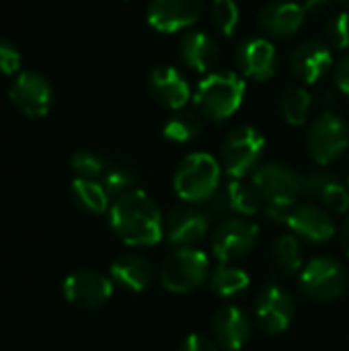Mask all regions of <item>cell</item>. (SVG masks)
I'll use <instances>...</instances> for the list:
<instances>
[{"mask_svg": "<svg viewBox=\"0 0 349 351\" xmlns=\"http://www.w3.org/2000/svg\"><path fill=\"white\" fill-rule=\"evenodd\" d=\"M222 165L208 152L187 154L175 169L173 187L185 204H206L220 189Z\"/></svg>", "mask_w": 349, "mask_h": 351, "instance_id": "277c9868", "label": "cell"}, {"mask_svg": "<svg viewBox=\"0 0 349 351\" xmlns=\"http://www.w3.org/2000/svg\"><path fill=\"white\" fill-rule=\"evenodd\" d=\"M210 16H212V25L224 37H230L241 23V8L237 0H212Z\"/></svg>", "mask_w": 349, "mask_h": 351, "instance_id": "f546056e", "label": "cell"}, {"mask_svg": "<svg viewBox=\"0 0 349 351\" xmlns=\"http://www.w3.org/2000/svg\"><path fill=\"white\" fill-rule=\"evenodd\" d=\"M148 88H150L152 99L158 105L173 109V111L183 109L193 99L187 78L175 66H169V64H160L150 72Z\"/></svg>", "mask_w": 349, "mask_h": 351, "instance_id": "ac0fdd59", "label": "cell"}, {"mask_svg": "<svg viewBox=\"0 0 349 351\" xmlns=\"http://www.w3.org/2000/svg\"><path fill=\"white\" fill-rule=\"evenodd\" d=\"M109 224L121 243L130 247H152L165 237V220L156 202L142 189H132L109 208Z\"/></svg>", "mask_w": 349, "mask_h": 351, "instance_id": "6da1fadb", "label": "cell"}, {"mask_svg": "<svg viewBox=\"0 0 349 351\" xmlns=\"http://www.w3.org/2000/svg\"><path fill=\"white\" fill-rule=\"evenodd\" d=\"M302 195L319 199L335 214H346L349 210V187L323 171L302 177Z\"/></svg>", "mask_w": 349, "mask_h": 351, "instance_id": "44dd1931", "label": "cell"}, {"mask_svg": "<svg viewBox=\"0 0 349 351\" xmlns=\"http://www.w3.org/2000/svg\"><path fill=\"white\" fill-rule=\"evenodd\" d=\"M181 351H222V348H220L214 339H210V337H206V335L191 333V335H187L185 341L181 343Z\"/></svg>", "mask_w": 349, "mask_h": 351, "instance_id": "e575fe53", "label": "cell"}, {"mask_svg": "<svg viewBox=\"0 0 349 351\" xmlns=\"http://www.w3.org/2000/svg\"><path fill=\"white\" fill-rule=\"evenodd\" d=\"M335 2H337L339 6H344L346 10H349V0H335Z\"/></svg>", "mask_w": 349, "mask_h": 351, "instance_id": "f35d334b", "label": "cell"}, {"mask_svg": "<svg viewBox=\"0 0 349 351\" xmlns=\"http://www.w3.org/2000/svg\"><path fill=\"white\" fill-rule=\"evenodd\" d=\"M8 99L19 113L37 119L49 113L53 105V88L43 74L35 70H27L12 80Z\"/></svg>", "mask_w": 349, "mask_h": 351, "instance_id": "30bf717a", "label": "cell"}, {"mask_svg": "<svg viewBox=\"0 0 349 351\" xmlns=\"http://www.w3.org/2000/svg\"><path fill=\"white\" fill-rule=\"evenodd\" d=\"M302 4H304L306 12H309V16H311V14L323 12V10L329 6V0H306V2H302Z\"/></svg>", "mask_w": 349, "mask_h": 351, "instance_id": "8d00e7d4", "label": "cell"}, {"mask_svg": "<svg viewBox=\"0 0 349 351\" xmlns=\"http://www.w3.org/2000/svg\"><path fill=\"white\" fill-rule=\"evenodd\" d=\"M259 243V226L249 218H228L212 234V253L220 263L247 257Z\"/></svg>", "mask_w": 349, "mask_h": 351, "instance_id": "9c48e42d", "label": "cell"}, {"mask_svg": "<svg viewBox=\"0 0 349 351\" xmlns=\"http://www.w3.org/2000/svg\"><path fill=\"white\" fill-rule=\"evenodd\" d=\"M280 111L290 125H304L313 111V95L304 86H292L282 95Z\"/></svg>", "mask_w": 349, "mask_h": 351, "instance_id": "f1b7e54d", "label": "cell"}, {"mask_svg": "<svg viewBox=\"0 0 349 351\" xmlns=\"http://www.w3.org/2000/svg\"><path fill=\"white\" fill-rule=\"evenodd\" d=\"M179 53L185 66L200 74L210 72L220 58L216 39L206 31H187L179 43Z\"/></svg>", "mask_w": 349, "mask_h": 351, "instance_id": "7402d4cb", "label": "cell"}, {"mask_svg": "<svg viewBox=\"0 0 349 351\" xmlns=\"http://www.w3.org/2000/svg\"><path fill=\"white\" fill-rule=\"evenodd\" d=\"M210 257L197 247H179L173 251L163 267L160 282L173 294H189L210 280Z\"/></svg>", "mask_w": 349, "mask_h": 351, "instance_id": "5b68a950", "label": "cell"}, {"mask_svg": "<svg viewBox=\"0 0 349 351\" xmlns=\"http://www.w3.org/2000/svg\"><path fill=\"white\" fill-rule=\"evenodd\" d=\"M251 181L265 204L267 216L278 222L286 220V216L302 195V175L282 162L259 165L251 175Z\"/></svg>", "mask_w": 349, "mask_h": 351, "instance_id": "7a4b0ae2", "label": "cell"}, {"mask_svg": "<svg viewBox=\"0 0 349 351\" xmlns=\"http://www.w3.org/2000/svg\"><path fill=\"white\" fill-rule=\"evenodd\" d=\"M70 197L80 210L88 214H103L109 208V193L97 179L76 177L70 185Z\"/></svg>", "mask_w": 349, "mask_h": 351, "instance_id": "d4e9b609", "label": "cell"}, {"mask_svg": "<svg viewBox=\"0 0 349 351\" xmlns=\"http://www.w3.org/2000/svg\"><path fill=\"white\" fill-rule=\"evenodd\" d=\"M70 167L76 173V177H80V179H99V177H103V173L107 169L103 158L91 150L74 152L70 158Z\"/></svg>", "mask_w": 349, "mask_h": 351, "instance_id": "1f68e13d", "label": "cell"}, {"mask_svg": "<svg viewBox=\"0 0 349 351\" xmlns=\"http://www.w3.org/2000/svg\"><path fill=\"white\" fill-rule=\"evenodd\" d=\"M210 228V218L204 208H193L191 204L171 210L165 222V232L169 243L177 247H193L200 243Z\"/></svg>", "mask_w": 349, "mask_h": 351, "instance_id": "d6986e66", "label": "cell"}, {"mask_svg": "<svg viewBox=\"0 0 349 351\" xmlns=\"http://www.w3.org/2000/svg\"><path fill=\"white\" fill-rule=\"evenodd\" d=\"M284 222L296 237H300L309 243L321 245L335 237V222H333L329 210L323 206H317V204L294 206Z\"/></svg>", "mask_w": 349, "mask_h": 351, "instance_id": "5bb4252c", "label": "cell"}, {"mask_svg": "<svg viewBox=\"0 0 349 351\" xmlns=\"http://www.w3.org/2000/svg\"><path fill=\"white\" fill-rule=\"evenodd\" d=\"M204 12V0H150L148 25L158 33H177L193 27Z\"/></svg>", "mask_w": 349, "mask_h": 351, "instance_id": "4fadbf2b", "label": "cell"}, {"mask_svg": "<svg viewBox=\"0 0 349 351\" xmlns=\"http://www.w3.org/2000/svg\"><path fill=\"white\" fill-rule=\"evenodd\" d=\"M349 146V125L333 111H323L306 132V150L311 158L327 167L344 156Z\"/></svg>", "mask_w": 349, "mask_h": 351, "instance_id": "52a82bcc", "label": "cell"}, {"mask_svg": "<svg viewBox=\"0 0 349 351\" xmlns=\"http://www.w3.org/2000/svg\"><path fill=\"white\" fill-rule=\"evenodd\" d=\"M341 247H344V251L348 253L349 257V218L344 222V226H341Z\"/></svg>", "mask_w": 349, "mask_h": 351, "instance_id": "74e56055", "label": "cell"}, {"mask_svg": "<svg viewBox=\"0 0 349 351\" xmlns=\"http://www.w3.org/2000/svg\"><path fill=\"white\" fill-rule=\"evenodd\" d=\"M306 16L309 12L304 4L290 2V0H274L259 10L257 25L265 35L276 39H286L300 31Z\"/></svg>", "mask_w": 349, "mask_h": 351, "instance_id": "9a60e30c", "label": "cell"}, {"mask_svg": "<svg viewBox=\"0 0 349 351\" xmlns=\"http://www.w3.org/2000/svg\"><path fill=\"white\" fill-rule=\"evenodd\" d=\"M212 339L226 351L243 350L251 339V319L237 306H222L212 319Z\"/></svg>", "mask_w": 349, "mask_h": 351, "instance_id": "ffe728a7", "label": "cell"}, {"mask_svg": "<svg viewBox=\"0 0 349 351\" xmlns=\"http://www.w3.org/2000/svg\"><path fill=\"white\" fill-rule=\"evenodd\" d=\"M294 298L284 288L272 284L263 288L255 300V319L267 335L284 333L294 319Z\"/></svg>", "mask_w": 349, "mask_h": 351, "instance_id": "7c38bea8", "label": "cell"}, {"mask_svg": "<svg viewBox=\"0 0 349 351\" xmlns=\"http://www.w3.org/2000/svg\"><path fill=\"white\" fill-rule=\"evenodd\" d=\"M265 150V138L249 125L234 128L222 142L220 165L230 179H245L253 175L261 162Z\"/></svg>", "mask_w": 349, "mask_h": 351, "instance_id": "8992f818", "label": "cell"}, {"mask_svg": "<svg viewBox=\"0 0 349 351\" xmlns=\"http://www.w3.org/2000/svg\"><path fill=\"white\" fill-rule=\"evenodd\" d=\"M204 130V117L197 111H189V109H179L175 111L165 128H163V136L169 142H177V144H185L195 140Z\"/></svg>", "mask_w": 349, "mask_h": 351, "instance_id": "4316f807", "label": "cell"}, {"mask_svg": "<svg viewBox=\"0 0 349 351\" xmlns=\"http://www.w3.org/2000/svg\"><path fill=\"white\" fill-rule=\"evenodd\" d=\"M113 280L101 271L78 269L70 274L62 284L64 298L78 308H101L113 296Z\"/></svg>", "mask_w": 349, "mask_h": 351, "instance_id": "8fae6325", "label": "cell"}, {"mask_svg": "<svg viewBox=\"0 0 349 351\" xmlns=\"http://www.w3.org/2000/svg\"><path fill=\"white\" fill-rule=\"evenodd\" d=\"M21 68V51L6 39L0 37V74L12 76Z\"/></svg>", "mask_w": 349, "mask_h": 351, "instance_id": "836d02e7", "label": "cell"}, {"mask_svg": "<svg viewBox=\"0 0 349 351\" xmlns=\"http://www.w3.org/2000/svg\"><path fill=\"white\" fill-rule=\"evenodd\" d=\"M327 43L335 49L349 47V10L335 12L327 21Z\"/></svg>", "mask_w": 349, "mask_h": 351, "instance_id": "d6a6232c", "label": "cell"}, {"mask_svg": "<svg viewBox=\"0 0 349 351\" xmlns=\"http://www.w3.org/2000/svg\"><path fill=\"white\" fill-rule=\"evenodd\" d=\"M348 187H349V179H348Z\"/></svg>", "mask_w": 349, "mask_h": 351, "instance_id": "ab89813d", "label": "cell"}, {"mask_svg": "<svg viewBox=\"0 0 349 351\" xmlns=\"http://www.w3.org/2000/svg\"><path fill=\"white\" fill-rule=\"evenodd\" d=\"M333 66L331 45L321 39H304L292 51L290 70L294 78L302 80L304 84L319 82Z\"/></svg>", "mask_w": 349, "mask_h": 351, "instance_id": "2e32d148", "label": "cell"}, {"mask_svg": "<svg viewBox=\"0 0 349 351\" xmlns=\"http://www.w3.org/2000/svg\"><path fill=\"white\" fill-rule=\"evenodd\" d=\"M237 66L245 78L269 80L278 70V51L276 45L265 37L245 39L237 49Z\"/></svg>", "mask_w": 349, "mask_h": 351, "instance_id": "e0dca14e", "label": "cell"}, {"mask_svg": "<svg viewBox=\"0 0 349 351\" xmlns=\"http://www.w3.org/2000/svg\"><path fill=\"white\" fill-rule=\"evenodd\" d=\"M272 261L286 276H294V274L302 271V267H304L302 265V247H300V241L296 239V234H282L274 241Z\"/></svg>", "mask_w": 349, "mask_h": 351, "instance_id": "83f0119b", "label": "cell"}, {"mask_svg": "<svg viewBox=\"0 0 349 351\" xmlns=\"http://www.w3.org/2000/svg\"><path fill=\"white\" fill-rule=\"evenodd\" d=\"M152 276H154L152 263L146 257L134 255V253L115 259L109 269V278L113 280V284H117L130 292L146 290L152 282Z\"/></svg>", "mask_w": 349, "mask_h": 351, "instance_id": "603a6c76", "label": "cell"}, {"mask_svg": "<svg viewBox=\"0 0 349 351\" xmlns=\"http://www.w3.org/2000/svg\"><path fill=\"white\" fill-rule=\"evenodd\" d=\"M245 99V80L237 72L218 70L210 72L193 93L195 109L202 117L212 121H224L232 117Z\"/></svg>", "mask_w": 349, "mask_h": 351, "instance_id": "3957f363", "label": "cell"}, {"mask_svg": "<svg viewBox=\"0 0 349 351\" xmlns=\"http://www.w3.org/2000/svg\"><path fill=\"white\" fill-rule=\"evenodd\" d=\"M344 265L331 257H315L300 271V290L315 302H333L348 290Z\"/></svg>", "mask_w": 349, "mask_h": 351, "instance_id": "ba28073f", "label": "cell"}, {"mask_svg": "<svg viewBox=\"0 0 349 351\" xmlns=\"http://www.w3.org/2000/svg\"><path fill=\"white\" fill-rule=\"evenodd\" d=\"M333 80H335V86L349 97V53L344 56L339 60V64L335 66L333 70Z\"/></svg>", "mask_w": 349, "mask_h": 351, "instance_id": "d590c367", "label": "cell"}, {"mask_svg": "<svg viewBox=\"0 0 349 351\" xmlns=\"http://www.w3.org/2000/svg\"><path fill=\"white\" fill-rule=\"evenodd\" d=\"M224 193H226L232 214H239L241 218H251V216L259 214L261 208H265V204L251 179L249 181L247 179H230L224 187Z\"/></svg>", "mask_w": 349, "mask_h": 351, "instance_id": "cb8c5ba5", "label": "cell"}, {"mask_svg": "<svg viewBox=\"0 0 349 351\" xmlns=\"http://www.w3.org/2000/svg\"><path fill=\"white\" fill-rule=\"evenodd\" d=\"M101 183L105 187V191L113 197H119L128 191L134 189V183H136V175L130 167H123V165H111L105 169L103 177H101Z\"/></svg>", "mask_w": 349, "mask_h": 351, "instance_id": "4dcf8cb0", "label": "cell"}, {"mask_svg": "<svg viewBox=\"0 0 349 351\" xmlns=\"http://www.w3.org/2000/svg\"><path fill=\"white\" fill-rule=\"evenodd\" d=\"M208 282H210V288L214 294H218L222 298H232L249 288L251 278L245 269L234 267L232 263H220L216 269H212Z\"/></svg>", "mask_w": 349, "mask_h": 351, "instance_id": "484cf974", "label": "cell"}]
</instances>
